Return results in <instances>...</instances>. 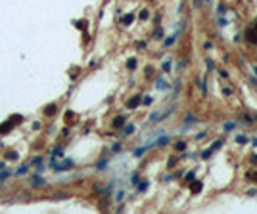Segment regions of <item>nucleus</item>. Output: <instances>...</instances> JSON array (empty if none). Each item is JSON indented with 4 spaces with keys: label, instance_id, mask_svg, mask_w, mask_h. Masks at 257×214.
<instances>
[{
    "label": "nucleus",
    "instance_id": "obj_23",
    "mask_svg": "<svg viewBox=\"0 0 257 214\" xmlns=\"http://www.w3.org/2000/svg\"><path fill=\"white\" fill-rule=\"evenodd\" d=\"M253 29H255V31H257V19H255V23H253Z\"/></svg>",
    "mask_w": 257,
    "mask_h": 214
},
{
    "label": "nucleus",
    "instance_id": "obj_3",
    "mask_svg": "<svg viewBox=\"0 0 257 214\" xmlns=\"http://www.w3.org/2000/svg\"><path fill=\"white\" fill-rule=\"evenodd\" d=\"M246 38H248L250 42H253V44L257 46V35H255L253 31H248V33H246Z\"/></svg>",
    "mask_w": 257,
    "mask_h": 214
},
{
    "label": "nucleus",
    "instance_id": "obj_18",
    "mask_svg": "<svg viewBox=\"0 0 257 214\" xmlns=\"http://www.w3.org/2000/svg\"><path fill=\"white\" fill-rule=\"evenodd\" d=\"M236 142H240V144H246V142H248V140H246L244 136H238V138H236Z\"/></svg>",
    "mask_w": 257,
    "mask_h": 214
},
{
    "label": "nucleus",
    "instance_id": "obj_12",
    "mask_svg": "<svg viewBox=\"0 0 257 214\" xmlns=\"http://www.w3.org/2000/svg\"><path fill=\"white\" fill-rule=\"evenodd\" d=\"M148 17H150V12H148V10L140 12V19H148Z\"/></svg>",
    "mask_w": 257,
    "mask_h": 214
},
{
    "label": "nucleus",
    "instance_id": "obj_4",
    "mask_svg": "<svg viewBox=\"0 0 257 214\" xmlns=\"http://www.w3.org/2000/svg\"><path fill=\"white\" fill-rule=\"evenodd\" d=\"M123 124H125V119H123V117H117V119H113V128H121Z\"/></svg>",
    "mask_w": 257,
    "mask_h": 214
},
{
    "label": "nucleus",
    "instance_id": "obj_20",
    "mask_svg": "<svg viewBox=\"0 0 257 214\" xmlns=\"http://www.w3.org/2000/svg\"><path fill=\"white\" fill-rule=\"evenodd\" d=\"M219 75L223 76V78H226V76H228V73H226V71H219Z\"/></svg>",
    "mask_w": 257,
    "mask_h": 214
},
{
    "label": "nucleus",
    "instance_id": "obj_13",
    "mask_svg": "<svg viewBox=\"0 0 257 214\" xmlns=\"http://www.w3.org/2000/svg\"><path fill=\"white\" fill-rule=\"evenodd\" d=\"M173 42H175V37H169L167 40H165V46H173Z\"/></svg>",
    "mask_w": 257,
    "mask_h": 214
},
{
    "label": "nucleus",
    "instance_id": "obj_14",
    "mask_svg": "<svg viewBox=\"0 0 257 214\" xmlns=\"http://www.w3.org/2000/svg\"><path fill=\"white\" fill-rule=\"evenodd\" d=\"M184 147H186V144H184V142H179V144H177V149H179V151H182Z\"/></svg>",
    "mask_w": 257,
    "mask_h": 214
},
{
    "label": "nucleus",
    "instance_id": "obj_6",
    "mask_svg": "<svg viewBox=\"0 0 257 214\" xmlns=\"http://www.w3.org/2000/svg\"><path fill=\"white\" fill-rule=\"evenodd\" d=\"M133 19H135V15H133V13H128V15L123 17V23H125V25H131V23H133Z\"/></svg>",
    "mask_w": 257,
    "mask_h": 214
},
{
    "label": "nucleus",
    "instance_id": "obj_1",
    "mask_svg": "<svg viewBox=\"0 0 257 214\" xmlns=\"http://www.w3.org/2000/svg\"><path fill=\"white\" fill-rule=\"evenodd\" d=\"M140 96H135V98H131V100L127 101V107L128 109H135V107H138V103H140Z\"/></svg>",
    "mask_w": 257,
    "mask_h": 214
},
{
    "label": "nucleus",
    "instance_id": "obj_5",
    "mask_svg": "<svg viewBox=\"0 0 257 214\" xmlns=\"http://www.w3.org/2000/svg\"><path fill=\"white\" fill-rule=\"evenodd\" d=\"M201 185H203L201 182H196V183L192 185V193H199V191H201Z\"/></svg>",
    "mask_w": 257,
    "mask_h": 214
},
{
    "label": "nucleus",
    "instance_id": "obj_15",
    "mask_svg": "<svg viewBox=\"0 0 257 214\" xmlns=\"http://www.w3.org/2000/svg\"><path fill=\"white\" fill-rule=\"evenodd\" d=\"M154 37H155V38H161V37H163V31H161V29H157V31H155V35H154Z\"/></svg>",
    "mask_w": 257,
    "mask_h": 214
},
{
    "label": "nucleus",
    "instance_id": "obj_17",
    "mask_svg": "<svg viewBox=\"0 0 257 214\" xmlns=\"http://www.w3.org/2000/svg\"><path fill=\"white\" fill-rule=\"evenodd\" d=\"M125 132H127V134H131V132H135V126H131V124H128V126H127V128H125Z\"/></svg>",
    "mask_w": 257,
    "mask_h": 214
},
{
    "label": "nucleus",
    "instance_id": "obj_9",
    "mask_svg": "<svg viewBox=\"0 0 257 214\" xmlns=\"http://www.w3.org/2000/svg\"><path fill=\"white\" fill-rule=\"evenodd\" d=\"M211 151H213V149H205V151H201V159H207V157H211Z\"/></svg>",
    "mask_w": 257,
    "mask_h": 214
},
{
    "label": "nucleus",
    "instance_id": "obj_7",
    "mask_svg": "<svg viewBox=\"0 0 257 214\" xmlns=\"http://www.w3.org/2000/svg\"><path fill=\"white\" fill-rule=\"evenodd\" d=\"M127 67H128V69H135V67H136V59H128Z\"/></svg>",
    "mask_w": 257,
    "mask_h": 214
},
{
    "label": "nucleus",
    "instance_id": "obj_22",
    "mask_svg": "<svg viewBox=\"0 0 257 214\" xmlns=\"http://www.w3.org/2000/svg\"><path fill=\"white\" fill-rule=\"evenodd\" d=\"M251 161H253V163H257V155H253V157H251Z\"/></svg>",
    "mask_w": 257,
    "mask_h": 214
},
{
    "label": "nucleus",
    "instance_id": "obj_10",
    "mask_svg": "<svg viewBox=\"0 0 257 214\" xmlns=\"http://www.w3.org/2000/svg\"><path fill=\"white\" fill-rule=\"evenodd\" d=\"M6 159H10V161H13V159H17V153H13V151L6 153Z\"/></svg>",
    "mask_w": 257,
    "mask_h": 214
},
{
    "label": "nucleus",
    "instance_id": "obj_11",
    "mask_svg": "<svg viewBox=\"0 0 257 214\" xmlns=\"http://www.w3.org/2000/svg\"><path fill=\"white\" fill-rule=\"evenodd\" d=\"M184 120H186V124L188 122H196V117H194V115H186V119Z\"/></svg>",
    "mask_w": 257,
    "mask_h": 214
},
{
    "label": "nucleus",
    "instance_id": "obj_21",
    "mask_svg": "<svg viewBox=\"0 0 257 214\" xmlns=\"http://www.w3.org/2000/svg\"><path fill=\"white\" fill-rule=\"evenodd\" d=\"M205 63H207V67H209V69H213V61H211V59H205Z\"/></svg>",
    "mask_w": 257,
    "mask_h": 214
},
{
    "label": "nucleus",
    "instance_id": "obj_16",
    "mask_svg": "<svg viewBox=\"0 0 257 214\" xmlns=\"http://www.w3.org/2000/svg\"><path fill=\"white\" fill-rule=\"evenodd\" d=\"M248 178H250V180H251V178L257 180V172H248Z\"/></svg>",
    "mask_w": 257,
    "mask_h": 214
},
{
    "label": "nucleus",
    "instance_id": "obj_2",
    "mask_svg": "<svg viewBox=\"0 0 257 214\" xmlns=\"http://www.w3.org/2000/svg\"><path fill=\"white\" fill-rule=\"evenodd\" d=\"M12 120H10V122H4V124L0 126V134H6V132H10V130H12Z\"/></svg>",
    "mask_w": 257,
    "mask_h": 214
},
{
    "label": "nucleus",
    "instance_id": "obj_8",
    "mask_svg": "<svg viewBox=\"0 0 257 214\" xmlns=\"http://www.w3.org/2000/svg\"><path fill=\"white\" fill-rule=\"evenodd\" d=\"M44 113H46V115H54V113H56V107H54V105H50L48 109H44Z\"/></svg>",
    "mask_w": 257,
    "mask_h": 214
},
{
    "label": "nucleus",
    "instance_id": "obj_19",
    "mask_svg": "<svg viewBox=\"0 0 257 214\" xmlns=\"http://www.w3.org/2000/svg\"><path fill=\"white\" fill-rule=\"evenodd\" d=\"M186 180H188V182H190V180H194V172H188V174H186Z\"/></svg>",
    "mask_w": 257,
    "mask_h": 214
}]
</instances>
